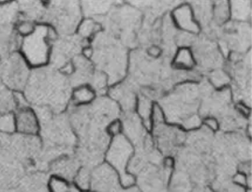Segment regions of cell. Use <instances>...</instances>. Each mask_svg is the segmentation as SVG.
<instances>
[{"instance_id": "1", "label": "cell", "mask_w": 252, "mask_h": 192, "mask_svg": "<svg viewBox=\"0 0 252 192\" xmlns=\"http://www.w3.org/2000/svg\"><path fill=\"white\" fill-rule=\"evenodd\" d=\"M25 97L35 104L62 110L67 101V83L53 72H34L26 84Z\"/></svg>"}, {"instance_id": "2", "label": "cell", "mask_w": 252, "mask_h": 192, "mask_svg": "<svg viewBox=\"0 0 252 192\" xmlns=\"http://www.w3.org/2000/svg\"><path fill=\"white\" fill-rule=\"evenodd\" d=\"M21 55L29 67L40 69L45 66L51 59V40L49 26L36 25L32 34L21 39Z\"/></svg>"}, {"instance_id": "3", "label": "cell", "mask_w": 252, "mask_h": 192, "mask_svg": "<svg viewBox=\"0 0 252 192\" xmlns=\"http://www.w3.org/2000/svg\"><path fill=\"white\" fill-rule=\"evenodd\" d=\"M132 154L133 147L131 146L130 141L127 140L122 134L114 137L106 154V160L108 164L119 173L120 182L123 186L126 187H129L135 182L134 178L126 172L129 160Z\"/></svg>"}, {"instance_id": "4", "label": "cell", "mask_w": 252, "mask_h": 192, "mask_svg": "<svg viewBox=\"0 0 252 192\" xmlns=\"http://www.w3.org/2000/svg\"><path fill=\"white\" fill-rule=\"evenodd\" d=\"M29 65L21 54H12L0 66V79L3 84L18 92L24 90L30 78Z\"/></svg>"}, {"instance_id": "5", "label": "cell", "mask_w": 252, "mask_h": 192, "mask_svg": "<svg viewBox=\"0 0 252 192\" xmlns=\"http://www.w3.org/2000/svg\"><path fill=\"white\" fill-rule=\"evenodd\" d=\"M90 188L96 192H118L121 189L116 170L109 164H101L91 174Z\"/></svg>"}, {"instance_id": "6", "label": "cell", "mask_w": 252, "mask_h": 192, "mask_svg": "<svg viewBox=\"0 0 252 192\" xmlns=\"http://www.w3.org/2000/svg\"><path fill=\"white\" fill-rule=\"evenodd\" d=\"M15 131L24 135H37L41 131V124L37 113L30 106H24L14 112Z\"/></svg>"}, {"instance_id": "7", "label": "cell", "mask_w": 252, "mask_h": 192, "mask_svg": "<svg viewBox=\"0 0 252 192\" xmlns=\"http://www.w3.org/2000/svg\"><path fill=\"white\" fill-rule=\"evenodd\" d=\"M155 133L158 146L160 150L166 154L177 150V147L185 141V136L182 132L163 125V123L156 125Z\"/></svg>"}, {"instance_id": "8", "label": "cell", "mask_w": 252, "mask_h": 192, "mask_svg": "<svg viewBox=\"0 0 252 192\" xmlns=\"http://www.w3.org/2000/svg\"><path fill=\"white\" fill-rule=\"evenodd\" d=\"M174 20L181 29L188 34H197L199 25L194 21L193 12L189 4H183L174 11Z\"/></svg>"}, {"instance_id": "9", "label": "cell", "mask_w": 252, "mask_h": 192, "mask_svg": "<svg viewBox=\"0 0 252 192\" xmlns=\"http://www.w3.org/2000/svg\"><path fill=\"white\" fill-rule=\"evenodd\" d=\"M17 109V92L0 84V114L13 113Z\"/></svg>"}, {"instance_id": "10", "label": "cell", "mask_w": 252, "mask_h": 192, "mask_svg": "<svg viewBox=\"0 0 252 192\" xmlns=\"http://www.w3.org/2000/svg\"><path fill=\"white\" fill-rule=\"evenodd\" d=\"M53 168L56 172V175L65 180L75 177L77 172L79 171L77 163L69 158L60 159L54 163Z\"/></svg>"}, {"instance_id": "11", "label": "cell", "mask_w": 252, "mask_h": 192, "mask_svg": "<svg viewBox=\"0 0 252 192\" xmlns=\"http://www.w3.org/2000/svg\"><path fill=\"white\" fill-rule=\"evenodd\" d=\"M95 92L88 85H79L72 92V100L77 105H89L94 100Z\"/></svg>"}, {"instance_id": "12", "label": "cell", "mask_w": 252, "mask_h": 192, "mask_svg": "<svg viewBox=\"0 0 252 192\" xmlns=\"http://www.w3.org/2000/svg\"><path fill=\"white\" fill-rule=\"evenodd\" d=\"M174 63L177 67L183 68V69H189V68L193 67L195 61H194L192 52L186 47L182 48L177 52V55L174 60Z\"/></svg>"}, {"instance_id": "13", "label": "cell", "mask_w": 252, "mask_h": 192, "mask_svg": "<svg viewBox=\"0 0 252 192\" xmlns=\"http://www.w3.org/2000/svg\"><path fill=\"white\" fill-rule=\"evenodd\" d=\"M101 29V25L93 21L92 19H86L79 25L78 32L81 37L89 38L96 34Z\"/></svg>"}, {"instance_id": "14", "label": "cell", "mask_w": 252, "mask_h": 192, "mask_svg": "<svg viewBox=\"0 0 252 192\" xmlns=\"http://www.w3.org/2000/svg\"><path fill=\"white\" fill-rule=\"evenodd\" d=\"M232 13L235 21H247L251 13L250 2H233Z\"/></svg>"}, {"instance_id": "15", "label": "cell", "mask_w": 252, "mask_h": 192, "mask_svg": "<svg viewBox=\"0 0 252 192\" xmlns=\"http://www.w3.org/2000/svg\"><path fill=\"white\" fill-rule=\"evenodd\" d=\"M48 187L50 192H70L71 184L68 183L67 180L53 175L49 181Z\"/></svg>"}, {"instance_id": "16", "label": "cell", "mask_w": 252, "mask_h": 192, "mask_svg": "<svg viewBox=\"0 0 252 192\" xmlns=\"http://www.w3.org/2000/svg\"><path fill=\"white\" fill-rule=\"evenodd\" d=\"M172 192H190L189 181L185 173L179 172L173 180Z\"/></svg>"}, {"instance_id": "17", "label": "cell", "mask_w": 252, "mask_h": 192, "mask_svg": "<svg viewBox=\"0 0 252 192\" xmlns=\"http://www.w3.org/2000/svg\"><path fill=\"white\" fill-rule=\"evenodd\" d=\"M76 185L84 192H89L90 189V182H91V175L87 169L81 168L77 172L75 177Z\"/></svg>"}, {"instance_id": "18", "label": "cell", "mask_w": 252, "mask_h": 192, "mask_svg": "<svg viewBox=\"0 0 252 192\" xmlns=\"http://www.w3.org/2000/svg\"><path fill=\"white\" fill-rule=\"evenodd\" d=\"M0 131L8 134L15 131V120L13 113L0 114Z\"/></svg>"}, {"instance_id": "19", "label": "cell", "mask_w": 252, "mask_h": 192, "mask_svg": "<svg viewBox=\"0 0 252 192\" xmlns=\"http://www.w3.org/2000/svg\"><path fill=\"white\" fill-rule=\"evenodd\" d=\"M151 111L152 104L150 99L148 97H141L139 99V105H138V112L140 117L143 119V121L150 120Z\"/></svg>"}, {"instance_id": "20", "label": "cell", "mask_w": 252, "mask_h": 192, "mask_svg": "<svg viewBox=\"0 0 252 192\" xmlns=\"http://www.w3.org/2000/svg\"><path fill=\"white\" fill-rule=\"evenodd\" d=\"M228 4L226 2H220L215 4L214 9V15L219 23H222L227 21L228 17Z\"/></svg>"}, {"instance_id": "21", "label": "cell", "mask_w": 252, "mask_h": 192, "mask_svg": "<svg viewBox=\"0 0 252 192\" xmlns=\"http://www.w3.org/2000/svg\"><path fill=\"white\" fill-rule=\"evenodd\" d=\"M35 26H36V25L32 21H21L16 25V29L15 30H16L17 34H19L21 38H24L32 34L35 29Z\"/></svg>"}, {"instance_id": "22", "label": "cell", "mask_w": 252, "mask_h": 192, "mask_svg": "<svg viewBox=\"0 0 252 192\" xmlns=\"http://www.w3.org/2000/svg\"><path fill=\"white\" fill-rule=\"evenodd\" d=\"M211 80L212 84L216 87H222L229 82V77L224 71H216L212 74Z\"/></svg>"}, {"instance_id": "23", "label": "cell", "mask_w": 252, "mask_h": 192, "mask_svg": "<svg viewBox=\"0 0 252 192\" xmlns=\"http://www.w3.org/2000/svg\"><path fill=\"white\" fill-rule=\"evenodd\" d=\"M201 124V120L198 114H193L191 116L187 118L183 121V125L186 129H195L200 126Z\"/></svg>"}, {"instance_id": "24", "label": "cell", "mask_w": 252, "mask_h": 192, "mask_svg": "<svg viewBox=\"0 0 252 192\" xmlns=\"http://www.w3.org/2000/svg\"><path fill=\"white\" fill-rule=\"evenodd\" d=\"M121 130H122V123L119 120H115V121L112 122L108 127L109 134L114 135V137L117 136V135H119Z\"/></svg>"}, {"instance_id": "25", "label": "cell", "mask_w": 252, "mask_h": 192, "mask_svg": "<svg viewBox=\"0 0 252 192\" xmlns=\"http://www.w3.org/2000/svg\"><path fill=\"white\" fill-rule=\"evenodd\" d=\"M205 124H206L207 128L212 130V131H216L219 128V123L217 120L215 118L208 117L205 120Z\"/></svg>"}, {"instance_id": "26", "label": "cell", "mask_w": 252, "mask_h": 192, "mask_svg": "<svg viewBox=\"0 0 252 192\" xmlns=\"http://www.w3.org/2000/svg\"><path fill=\"white\" fill-rule=\"evenodd\" d=\"M234 182H235V184L243 186V185L247 184V177L244 175V174L239 173V174H236L234 176Z\"/></svg>"}, {"instance_id": "27", "label": "cell", "mask_w": 252, "mask_h": 192, "mask_svg": "<svg viewBox=\"0 0 252 192\" xmlns=\"http://www.w3.org/2000/svg\"><path fill=\"white\" fill-rule=\"evenodd\" d=\"M161 53L160 48L157 46H151L148 48V54L153 57V58H156L160 55Z\"/></svg>"}, {"instance_id": "28", "label": "cell", "mask_w": 252, "mask_h": 192, "mask_svg": "<svg viewBox=\"0 0 252 192\" xmlns=\"http://www.w3.org/2000/svg\"><path fill=\"white\" fill-rule=\"evenodd\" d=\"M225 192H244V190L238 185H234V186H230L227 188Z\"/></svg>"}, {"instance_id": "29", "label": "cell", "mask_w": 252, "mask_h": 192, "mask_svg": "<svg viewBox=\"0 0 252 192\" xmlns=\"http://www.w3.org/2000/svg\"><path fill=\"white\" fill-rule=\"evenodd\" d=\"M118 192H140L139 191V189L135 188V187H132V188H129L128 190H120Z\"/></svg>"}, {"instance_id": "30", "label": "cell", "mask_w": 252, "mask_h": 192, "mask_svg": "<svg viewBox=\"0 0 252 192\" xmlns=\"http://www.w3.org/2000/svg\"><path fill=\"white\" fill-rule=\"evenodd\" d=\"M193 192H214L213 191H211L210 189L204 188V187H200V188L195 190Z\"/></svg>"}]
</instances>
